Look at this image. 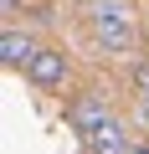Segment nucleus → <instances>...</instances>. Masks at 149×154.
<instances>
[{
	"label": "nucleus",
	"instance_id": "nucleus-1",
	"mask_svg": "<svg viewBox=\"0 0 149 154\" xmlns=\"http://www.w3.org/2000/svg\"><path fill=\"white\" fill-rule=\"evenodd\" d=\"M82 21H88V36L103 51H113V57L134 51V41H139L129 0H88V5H82Z\"/></svg>",
	"mask_w": 149,
	"mask_h": 154
},
{
	"label": "nucleus",
	"instance_id": "nucleus-2",
	"mask_svg": "<svg viewBox=\"0 0 149 154\" xmlns=\"http://www.w3.org/2000/svg\"><path fill=\"white\" fill-rule=\"evenodd\" d=\"M26 77L36 88H46V93H57L62 82H67V57L62 51H51V46H36V57H31V67H26Z\"/></svg>",
	"mask_w": 149,
	"mask_h": 154
},
{
	"label": "nucleus",
	"instance_id": "nucleus-3",
	"mask_svg": "<svg viewBox=\"0 0 149 154\" xmlns=\"http://www.w3.org/2000/svg\"><path fill=\"white\" fill-rule=\"evenodd\" d=\"M82 144L93 149V154H129V134H123V123L108 113L103 123H93L88 134H82Z\"/></svg>",
	"mask_w": 149,
	"mask_h": 154
},
{
	"label": "nucleus",
	"instance_id": "nucleus-4",
	"mask_svg": "<svg viewBox=\"0 0 149 154\" xmlns=\"http://www.w3.org/2000/svg\"><path fill=\"white\" fill-rule=\"evenodd\" d=\"M67 118H72V128H77V134H88L93 123H103V118H108V103H103L98 93H82L77 103L67 108Z\"/></svg>",
	"mask_w": 149,
	"mask_h": 154
},
{
	"label": "nucleus",
	"instance_id": "nucleus-5",
	"mask_svg": "<svg viewBox=\"0 0 149 154\" xmlns=\"http://www.w3.org/2000/svg\"><path fill=\"white\" fill-rule=\"evenodd\" d=\"M31 57H36L31 36H21V31H5V36H0V62H5V67H31Z\"/></svg>",
	"mask_w": 149,
	"mask_h": 154
},
{
	"label": "nucleus",
	"instance_id": "nucleus-6",
	"mask_svg": "<svg viewBox=\"0 0 149 154\" xmlns=\"http://www.w3.org/2000/svg\"><path fill=\"white\" fill-rule=\"evenodd\" d=\"M129 82H134V93H139V98H149V57H144V62H134Z\"/></svg>",
	"mask_w": 149,
	"mask_h": 154
},
{
	"label": "nucleus",
	"instance_id": "nucleus-7",
	"mask_svg": "<svg viewBox=\"0 0 149 154\" xmlns=\"http://www.w3.org/2000/svg\"><path fill=\"white\" fill-rule=\"evenodd\" d=\"M139 118H144V123H149V98H139Z\"/></svg>",
	"mask_w": 149,
	"mask_h": 154
},
{
	"label": "nucleus",
	"instance_id": "nucleus-8",
	"mask_svg": "<svg viewBox=\"0 0 149 154\" xmlns=\"http://www.w3.org/2000/svg\"><path fill=\"white\" fill-rule=\"evenodd\" d=\"M129 154H149V144H129Z\"/></svg>",
	"mask_w": 149,
	"mask_h": 154
}]
</instances>
